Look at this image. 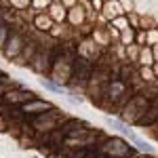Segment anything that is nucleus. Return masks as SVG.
I'll use <instances>...</instances> for the list:
<instances>
[{"mask_svg":"<svg viewBox=\"0 0 158 158\" xmlns=\"http://www.w3.org/2000/svg\"><path fill=\"white\" fill-rule=\"evenodd\" d=\"M106 122H108V124H110V127H112V129H116L118 133L127 135V137H129V139H131V141H133V143H135V146H137V148H139L141 152H148V154H152V152H154V148L150 146L148 141H143L141 137H137V135H135L133 131H131V129L127 127V124H122L120 120H116V118H106Z\"/></svg>","mask_w":158,"mask_h":158,"instance_id":"obj_1","label":"nucleus"},{"mask_svg":"<svg viewBox=\"0 0 158 158\" xmlns=\"http://www.w3.org/2000/svg\"><path fill=\"white\" fill-rule=\"evenodd\" d=\"M23 47H25V38L19 32H9V38L4 42V47H2V53H4L6 59H17L21 55Z\"/></svg>","mask_w":158,"mask_h":158,"instance_id":"obj_2","label":"nucleus"},{"mask_svg":"<svg viewBox=\"0 0 158 158\" xmlns=\"http://www.w3.org/2000/svg\"><path fill=\"white\" fill-rule=\"evenodd\" d=\"M53 106H51L49 101H42V99H36V97H32L30 101L21 103V112L23 114H30V116H38V114H42V112H47Z\"/></svg>","mask_w":158,"mask_h":158,"instance_id":"obj_3","label":"nucleus"},{"mask_svg":"<svg viewBox=\"0 0 158 158\" xmlns=\"http://www.w3.org/2000/svg\"><path fill=\"white\" fill-rule=\"evenodd\" d=\"M34 97V93L32 91H6L4 95H2V101H6V103H25V101H30V99Z\"/></svg>","mask_w":158,"mask_h":158,"instance_id":"obj_4","label":"nucleus"},{"mask_svg":"<svg viewBox=\"0 0 158 158\" xmlns=\"http://www.w3.org/2000/svg\"><path fill=\"white\" fill-rule=\"evenodd\" d=\"M34 25H36L38 30H44V32H49L51 27H53V19H51V15L47 13H38L36 15V19H34Z\"/></svg>","mask_w":158,"mask_h":158,"instance_id":"obj_5","label":"nucleus"},{"mask_svg":"<svg viewBox=\"0 0 158 158\" xmlns=\"http://www.w3.org/2000/svg\"><path fill=\"white\" fill-rule=\"evenodd\" d=\"M40 85L44 86V89H49V91H53V93H63V86L53 82L51 78H40Z\"/></svg>","mask_w":158,"mask_h":158,"instance_id":"obj_6","label":"nucleus"},{"mask_svg":"<svg viewBox=\"0 0 158 158\" xmlns=\"http://www.w3.org/2000/svg\"><path fill=\"white\" fill-rule=\"evenodd\" d=\"M9 27L4 23H0V51H2V47H4V42H6V38H9Z\"/></svg>","mask_w":158,"mask_h":158,"instance_id":"obj_7","label":"nucleus"},{"mask_svg":"<svg viewBox=\"0 0 158 158\" xmlns=\"http://www.w3.org/2000/svg\"><path fill=\"white\" fill-rule=\"evenodd\" d=\"M51 11H53V13H49L51 19H59V17L63 19V17H65V9H63V6H53Z\"/></svg>","mask_w":158,"mask_h":158,"instance_id":"obj_8","label":"nucleus"},{"mask_svg":"<svg viewBox=\"0 0 158 158\" xmlns=\"http://www.w3.org/2000/svg\"><path fill=\"white\" fill-rule=\"evenodd\" d=\"M11 6L17 9V11H21L25 6H30V0H11Z\"/></svg>","mask_w":158,"mask_h":158,"instance_id":"obj_9","label":"nucleus"},{"mask_svg":"<svg viewBox=\"0 0 158 158\" xmlns=\"http://www.w3.org/2000/svg\"><path fill=\"white\" fill-rule=\"evenodd\" d=\"M30 4L36 6V9H47L49 6V0H30Z\"/></svg>","mask_w":158,"mask_h":158,"instance_id":"obj_10","label":"nucleus"},{"mask_svg":"<svg viewBox=\"0 0 158 158\" xmlns=\"http://www.w3.org/2000/svg\"><path fill=\"white\" fill-rule=\"evenodd\" d=\"M0 131H6V120L0 116Z\"/></svg>","mask_w":158,"mask_h":158,"instance_id":"obj_11","label":"nucleus"}]
</instances>
